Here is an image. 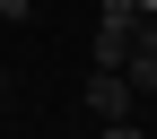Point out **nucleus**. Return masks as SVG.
Returning a JSON list of instances; mask_svg holds the SVG:
<instances>
[{
	"instance_id": "obj_1",
	"label": "nucleus",
	"mask_w": 157,
	"mask_h": 139,
	"mask_svg": "<svg viewBox=\"0 0 157 139\" xmlns=\"http://www.w3.org/2000/svg\"><path fill=\"white\" fill-rule=\"evenodd\" d=\"M87 113H96V122H122V113H131V70H96L87 78Z\"/></svg>"
},
{
	"instance_id": "obj_2",
	"label": "nucleus",
	"mask_w": 157,
	"mask_h": 139,
	"mask_svg": "<svg viewBox=\"0 0 157 139\" xmlns=\"http://www.w3.org/2000/svg\"><path fill=\"white\" fill-rule=\"evenodd\" d=\"M131 87H157V17H140V26H131Z\"/></svg>"
},
{
	"instance_id": "obj_3",
	"label": "nucleus",
	"mask_w": 157,
	"mask_h": 139,
	"mask_svg": "<svg viewBox=\"0 0 157 139\" xmlns=\"http://www.w3.org/2000/svg\"><path fill=\"white\" fill-rule=\"evenodd\" d=\"M131 26H140V17H131ZM131 26L96 17V70H122V61H131Z\"/></svg>"
},
{
	"instance_id": "obj_4",
	"label": "nucleus",
	"mask_w": 157,
	"mask_h": 139,
	"mask_svg": "<svg viewBox=\"0 0 157 139\" xmlns=\"http://www.w3.org/2000/svg\"><path fill=\"white\" fill-rule=\"evenodd\" d=\"M96 9H105L113 26H131V17H140V0H96Z\"/></svg>"
},
{
	"instance_id": "obj_5",
	"label": "nucleus",
	"mask_w": 157,
	"mask_h": 139,
	"mask_svg": "<svg viewBox=\"0 0 157 139\" xmlns=\"http://www.w3.org/2000/svg\"><path fill=\"white\" fill-rule=\"evenodd\" d=\"M0 17H9V26H26V17H35V0H0Z\"/></svg>"
},
{
	"instance_id": "obj_6",
	"label": "nucleus",
	"mask_w": 157,
	"mask_h": 139,
	"mask_svg": "<svg viewBox=\"0 0 157 139\" xmlns=\"http://www.w3.org/2000/svg\"><path fill=\"white\" fill-rule=\"evenodd\" d=\"M105 139H148V130H140V122L122 113V122H105Z\"/></svg>"
},
{
	"instance_id": "obj_7",
	"label": "nucleus",
	"mask_w": 157,
	"mask_h": 139,
	"mask_svg": "<svg viewBox=\"0 0 157 139\" xmlns=\"http://www.w3.org/2000/svg\"><path fill=\"white\" fill-rule=\"evenodd\" d=\"M0 96H9V70H0Z\"/></svg>"
}]
</instances>
